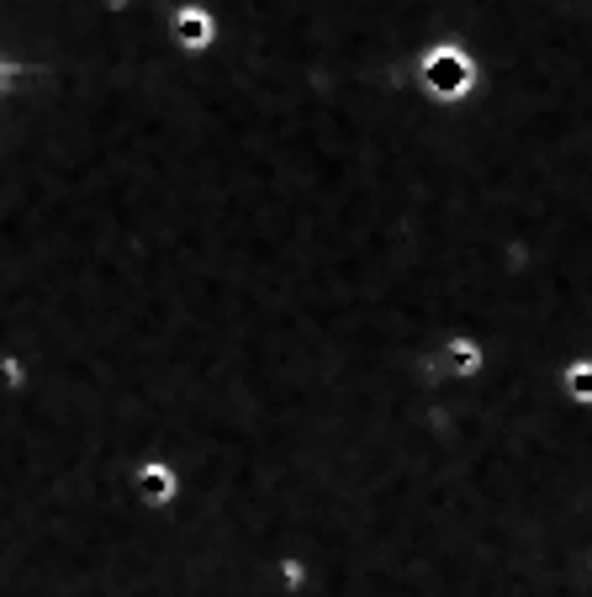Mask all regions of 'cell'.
Instances as JSON below:
<instances>
[{"instance_id": "cell-1", "label": "cell", "mask_w": 592, "mask_h": 597, "mask_svg": "<svg viewBox=\"0 0 592 597\" xmlns=\"http://www.w3.org/2000/svg\"><path fill=\"white\" fill-rule=\"evenodd\" d=\"M566 381H571V397L577 402H592V365H577Z\"/></svg>"}]
</instances>
